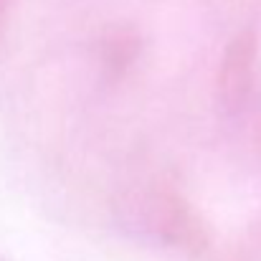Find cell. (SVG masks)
Wrapping results in <instances>:
<instances>
[{"instance_id":"6da1fadb","label":"cell","mask_w":261,"mask_h":261,"mask_svg":"<svg viewBox=\"0 0 261 261\" xmlns=\"http://www.w3.org/2000/svg\"><path fill=\"white\" fill-rule=\"evenodd\" d=\"M251 51H254V41L249 33H244L239 41H233L231 51L226 54L223 71H221V91L226 101L239 99L246 87V69L251 64V56H249Z\"/></svg>"}]
</instances>
